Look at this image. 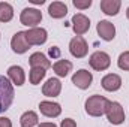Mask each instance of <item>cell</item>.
Here are the masks:
<instances>
[{
    "mask_svg": "<svg viewBox=\"0 0 129 127\" xmlns=\"http://www.w3.org/2000/svg\"><path fill=\"white\" fill-rule=\"evenodd\" d=\"M14 85L12 82L9 81V78L0 75V114L8 111L14 102Z\"/></svg>",
    "mask_w": 129,
    "mask_h": 127,
    "instance_id": "cell-1",
    "label": "cell"
},
{
    "mask_svg": "<svg viewBox=\"0 0 129 127\" xmlns=\"http://www.w3.org/2000/svg\"><path fill=\"white\" fill-rule=\"evenodd\" d=\"M108 99H105L104 96H90L86 100V112L90 117H102L105 114V106H107Z\"/></svg>",
    "mask_w": 129,
    "mask_h": 127,
    "instance_id": "cell-2",
    "label": "cell"
},
{
    "mask_svg": "<svg viewBox=\"0 0 129 127\" xmlns=\"http://www.w3.org/2000/svg\"><path fill=\"white\" fill-rule=\"evenodd\" d=\"M105 115H107V120L114 126H119L125 121V111L119 102L108 100L105 106Z\"/></svg>",
    "mask_w": 129,
    "mask_h": 127,
    "instance_id": "cell-3",
    "label": "cell"
},
{
    "mask_svg": "<svg viewBox=\"0 0 129 127\" xmlns=\"http://www.w3.org/2000/svg\"><path fill=\"white\" fill-rule=\"evenodd\" d=\"M20 21L23 26L35 29L42 21V12L35 9V8H26V9H23V12L20 15Z\"/></svg>",
    "mask_w": 129,
    "mask_h": 127,
    "instance_id": "cell-4",
    "label": "cell"
},
{
    "mask_svg": "<svg viewBox=\"0 0 129 127\" xmlns=\"http://www.w3.org/2000/svg\"><path fill=\"white\" fill-rule=\"evenodd\" d=\"M69 51L75 58H83L89 52V45L83 36H75L69 42Z\"/></svg>",
    "mask_w": 129,
    "mask_h": 127,
    "instance_id": "cell-5",
    "label": "cell"
},
{
    "mask_svg": "<svg viewBox=\"0 0 129 127\" xmlns=\"http://www.w3.org/2000/svg\"><path fill=\"white\" fill-rule=\"evenodd\" d=\"M89 63L92 66V69H95L98 72H102V70H107L111 64V58L107 52L104 51H96L90 55V60Z\"/></svg>",
    "mask_w": 129,
    "mask_h": 127,
    "instance_id": "cell-6",
    "label": "cell"
},
{
    "mask_svg": "<svg viewBox=\"0 0 129 127\" xmlns=\"http://www.w3.org/2000/svg\"><path fill=\"white\" fill-rule=\"evenodd\" d=\"M92 81H93V75L86 69H80L72 75V84L80 90H87L92 85Z\"/></svg>",
    "mask_w": 129,
    "mask_h": 127,
    "instance_id": "cell-7",
    "label": "cell"
},
{
    "mask_svg": "<svg viewBox=\"0 0 129 127\" xmlns=\"http://www.w3.org/2000/svg\"><path fill=\"white\" fill-rule=\"evenodd\" d=\"M72 30L77 36H83L84 33L89 32L90 29V20L84 14H75L72 17Z\"/></svg>",
    "mask_w": 129,
    "mask_h": 127,
    "instance_id": "cell-8",
    "label": "cell"
},
{
    "mask_svg": "<svg viewBox=\"0 0 129 127\" xmlns=\"http://www.w3.org/2000/svg\"><path fill=\"white\" fill-rule=\"evenodd\" d=\"M11 48L17 54L27 52V49L30 48V45H29V42L26 39V32H17L12 36V39H11Z\"/></svg>",
    "mask_w": 129,
    "mask_h": 127,
    "instance_id": "cell-9",
    "label": "cell"
},
{
    "mask_svg": "<svg viewBox=\"0 0 129 127\" xmlns=\"http://www.w3.org/2000/svg\"><path fill=\"white\" fill-rule=\"evenodd\" d=\"M48 33L42 27H35V29H29L26 32V39L29 42V45H42L47 42Z\"/></svg>",
    "mask_w": 129,
    "mask_h": 127,
    "instance_id": "cell-10",
    "label": "cell"
},
{
    "mask_svg": "<svg viewBox=\"0 0 129 127\" xmlns=\"http://www.w3.org/2000/svg\"><path fill=\"white\" fill-rule=\"evenodd\" d=\"M96 32L101 36V39H104L107 42H110V40H113L116 37V27H114V24L107 21V20H102V21L98 23Z\"/></svg>",
    "mask_w": 129,
    "mask_h": 127,
    "instance_id": "cell-11",
    "label": "cell"
},
{
    "mask_svg": "<svg viewBox=\"0 0 129 127\" xmlns=\"http://www.w3.org/2000/svg\"><path fill=\"white\" fill-rule=\"evenodd\" d=\"M39 111L42 115L48 117V118H56L62 114V108L59 103L56 102H50V100H42L39 103Z\"/></svg>",
    "mask_w": 129,
    "mask_h": 127,
    "instance_id": "cell-12",
    "label": "cell"
},
{
    "mask_svg": "<svg viewBox=\"0 0 129 127\" xmlns=\"http://www.w3.org/2000/svg\"><path fill=\"white\" fill-rule=\"evenodd\" d=\"M101 84H102V88L107 91H117L122 87V78L116 73H108L102 78Z\"/></svg>",
    "mask_w": 129,
    "mask_h": 127,
    "instance_id": "cell-13",
    "label": "cell"
},
{
    "mask_svg": "<svg viewBox=\"0 0 129 127\" xmlns=\"http://www.w3.org/2000/svg\"><path fill=\"white\" fill-rule=\"evenodd\" d=\"M60 91H62V82L57 78H50L42 87V93L47 97H56L60 94Z\"/></svg>",
    "mask_w": 129,
    "mask_h": 127,
    "instance_id": "cell-14",
    "label": "cell"
},
{
    "mask_svg": "<svg viewBox=\"0 0 129 127\" xmlns=\"http://www.w3.org/2000/svg\"><path fill=\"white\" fill-rule=\"evenodd\" d=\"M8 76H9V81L17 87H21L26 81V73L21 66H11L8 69Z\"/></svg>",
    "mask_w": 129,
    "mask_h": 127,
    "instance_id": "cell-15",
    "label": "cell"
},
{
    "mask_svg": "<svg viewBox=\"0 0 129 127\" xmlns=\"http://www.w3.org/2000/svg\"><path fill=\"white\" fill-rule=\"evenodd\" d=\"M120 6H122V2L120 0H101V9L104 14L107 15H117L119 11H120Z\"/></svg>",
    "mask_w": 129,
    "mask_h": 127,
    "instance_id": "cell-16",
    "label": "cell"
},
{
    "mask_svg": "<svg viewBox=\"0 0 129 127\" xmlns=\"http://www.w3.org/2000/svg\"><path fill=\"white\" fill-rule=\"evenodd\" d=\"M48 14L51 18H63L64 15L68 14V6L64 5L63 2H53L50 6H48Z\"/></svg>",
    "mask_w": 129,
    "mask_h": 127,
    "instance_id": "cell-17",
    "label": "cell"
},
{
    "mask_svg": "<svg viewBox=\"0 0 129 127\" xmlns=\"http://www.w3.org/2000/svg\"><path fill=\"white\" fill-rule=\"evenodd\" d=\"M29 63H30L32 67H41V69H45V70L51 67L50 60L42 52H33L30 55V58H29Z\"/></svg>",
    "mask_w": 129,
    "mask_h": 127,
    "instance_id": "cell-18",
    "label": "cell"
},
{
    "mask_svg": "<svg viewBox=\"0 0 129 127\" xmlns=\"http://www.w3.org/2000/svg\"><path fill=\"white\" fill-rule=\"evenodd\" d=\"M53 69H54V72H56L57 76L64 78L72 70V63L69 60H57L56 63L53 64Z\"/></svg>",
    "mask_w": 129,
    "mask_h": 127,
    "instance_id": "cell-19",
    "label": "cell"
},
{
    "mask_svg": "<svg viewBox=\"0 0 129 127\" xmlns=\"http://www.w3.org/2000/svg\"><path fill=\"white\" fill-rule=\"evenodd\" d=\"M38 121H39L38 114L33 112V111L24 112V114L21 115V118H20V124H21V127H35V126H38Z\"/></svg>",
    "mask_w": 129,
    "mask_h": 127,
    "instance_id": "cell-20",
    "label": "cell"
},
{
    "mask_svg": "<svg viewBox=\"0 0 129 127\" xmlns=\"http://www.w3.org/2000/svg\"><path fill=\"white\" fill-rule=\"evenodd\" d=\"M12 18H14V8L6 2H0V23H9Z\"/></svg>",
    "mask_w": 129,
    "mask_h": 127,
    "instance_id": "cell-21",
    "label": "cell"
},
{
    "mask_svg": "<svg viewBox=\"0 0 129 127\" xmlns=\"http://www.w3.org/2000/svg\"><path fill=\"white\" fill-rule=\"evenodd\" d=\"M45 69H41V67H32L30 69V73H29V79H30V84L33 85H38L44 78H45Z\"/></svg>",
    "mask_w": 129,
    "mask_h": 127,
    "instance_id": "cell-22",
    "label": "cell"
},
{
    "mask_svg": "<svg viewBox=\"0 0 129 127\" xmlns=\"http://www.w3.org/2000/svg\"><path fill=\"white\" fill-rule=\"evenodd\" d=\"M117 66L122 69V70H129V51H125L119 55V60H117Z\"/></svg>",
    "mask_w": 129,
    "mask_h": 127,
    "instance_id": "cell-23",
    "label": "cell"
},
{
    "mask_svg": "<svg viewBox=\"0 0 129 127\" xmlns=\"http://www.w3.org/2000/svg\"><path fill=\"white\" fill-rule=\"evenodd\" d=\"M72 3L77 9H87L92 6V0H72Z\"/></svg>",
    "mask_w": 129,
    "mask_h": 127,
    "instance_id": "cell-24",
    "label": "cell"
},
{
    "mask_svg": "<svg viewBox=\"0 0 129 127\" xmlns=\"http://www.w3.org/2000/svg\"><path fill=\"white\" fill-rule=\"evenodd\" d=\"M60 127H77V123L72 118H64V120H62V123H60Z\"/></svg>",
    "mask_w": 129,
    "mask_h": 127,
    "instance_id": "cell-25",
    "label": "cell"
},
{
    "mask_svg": "<svg viewBox=\"0 0 129 127\" xmlns=\"http://www.w3.org/2000/svg\"><path fill=\"white\" fill-rule=\"evenodd\" d=\"M48 52H50V57H53V58H59V57H60V49H59V46H51V48L48 49Z\"/></svg>",
    "mask_w": 129,
    "mask_h": 127,
    "instance_id": "cell-26",
    "label": "cell"
},
{
    "mask_svg": "<svg viewBox=\"0 0 129 127\" xmlns=\"http://www.w3.org/2000/svg\"><path fill=\"white\" fill-rule=\"evenodd\" d=\"M0 127H12V123L6 117H0Z\"/></svg>",
    "mask_w": 129,
    "mask_h": 127,
    "instance_id": "cell-27",
    "label": "cell"
},
{
    "mask_svg": "<svg viewBox=\"0 0 129 127\" xmlns=\"http://www.w3.org/2000/svg\"><path fill=\"white\" fill-rule=\"evenodd\" d=\"M38 127H57L54 123H41V124H38Z\"/></svg>",
    "mask_w": 129,
    "mask_h": 127,
    "instance_id": "cell-28",
    "label": "cell"
},
{
    "mask_svg": "<svg viewBox=\"0 0 129 127\" xmlns=\"http://www.w3.org/2000/svg\"><path fill=\"white\" fill-rule=\"evenodd\" d=\"M126 17H128V20H129V8L126 9Z\"/></svg>",
    "mask_w": 129,
    "mask_h": 127,
    "instance_id": "cell-29",
    "label": "cell"
}]
</instances>
